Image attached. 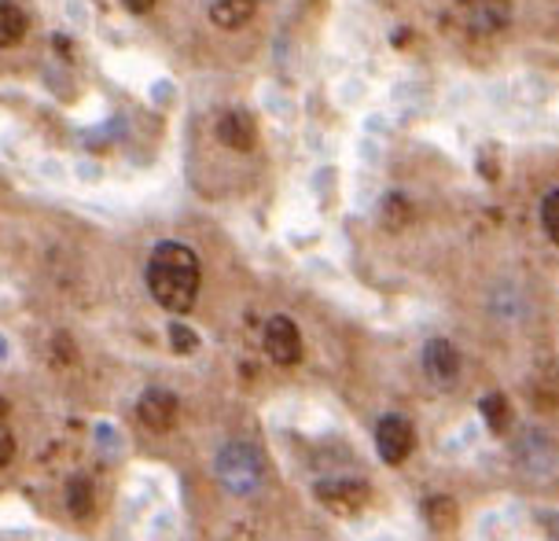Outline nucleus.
<instances>
[{
	"label": "nucleus",
	"instance_id": "7ed1b4c3",
	"mask_svg": "<svg viewBox=\"0 0 559 541\" xmlns=\"http://www.w3.org/2000/svg\"><path fill=\"white\" fill-rule=\"evenodd\" d=\"M317 501L328 508L332 516H357L365 513V505L372 501V490H368L365 479H321L317 483Z\"/></svg>",
	"mask_w": 559,
	"mask_h": 541
},
{
	"label": "nucleus",
	"instance_id": "9d476101",
	"mask_svg": "<svg viewBox=\"0 0 559 541\" xmlns=\"http://www.w3.org/2000/svg\"><path fill=\"white\" fill-rule=\"evenodd\" d=\"M258 0H214L210 4V19L222 30H239L243 23H251Z\"/></svg>",
	"mask_w": 559,
	"mask_h": 541
},
{
	"label": "nucleus",
	"instance_id": "aec40b11",
	"mask_svg": "<svg viewBox=\"0 0 559 541\" xmlns=\"http://www.w3.org/2000/svg\"><path fill=\"white\" fill-rule=\"evenodd\" d=\"M4 416H8V402L0 398V420H4Z\"/></svg>",
	"mask_w": 559,
	"mask_h": 541
},
{
	"label": "nucleus",
	"instance_id": "39448f33",
	"mask_svg": "<svg viewBox=\"0 0 559 541\" xmlns=\"http://www.w3.org/2000/svg\"><path fill=\"white\" fill-rule=\"evenodd\" d=\"M456 12L472 34H497L512 23V0H461Z\"/></svg>",
	"mask_w": 559,
	"mask_h": 541
},
{
	"label": "nucleus",
	"instance_id": "1a4fd4ad",
	"mask_svg": "<svg viewBox=\"0 0 559 541\" xmlns=\"http://www.w3.org/2000/svg\"><path fill=\"white\" fill-rule=\"evenodd\" d=\"M217 140L233 152H251L258 140V126L247 111H225L222 122H217Z\"/></svg>",
	"mask_w": 559,
	"mask_h": 541
},
{
	"label": "nucleus",
	"instance_id": "dca6fc26",
	"mask_svg": "<svg viewBox=\"0 0 559 541\" xmlns=\"http://www.w3.org/2000/svg\"><path fill=\"white\" fill-rule=\"evenodd\" d=\"M408 203H405V196H386V203H383V222H386V228H402L405 222H408Z\"/></svg>",
	"mask_w": 559,
	"mask_h": 541
},
{
	"label": "nucleus",
	"instance_id": "ddd939ff",
	"mask_svg": "<svg viewBox=\"0 0 559 541\" xmlns=\"http://www.w3.org/2000/svg\"><path fill=\"white\" fill-rule=\"evenodd\" d=\"M424 516H427V524H431L435 530H449L456 524V505H453V497H431L424 505Z\"/></svg>",
	"mask_w": 559,
	"mask_h": 541
},
{
	"label": "nucleus",
	"instance_id": "f8f14e48",
	"mask_svg": "<svg viewBox=\"0 0 559 541\" xmlns=\"http://www.w3.org/2000/svg\"><path fill=\"white\" fill-rule=\"evenodd\" d=\"M26 37V15L23 8L0 0V48H12Z\"/></svg>",
	"mask_w": 559,
	"mask_h": 541
},
{
	"label": "nucleus",
	"instance_id": "9b49d317",
	"mask_svg": "<svg viewBox=\"0 0 559 541\" xmlns=\"http://www.w3.org/2000/svg\"><path fill=\"white\" fill-rule=\"evenodd\" d=\"M483 420L489 424V431H493V435H504L508 427H512V420H515V413H512V402H508V398L501 395V390H493V395H486L483 398Z\"/></svg>",
	"mask_w": 559,
	"mask_h": 541
},
{
	"label": "nucleus",
	"instance_id": "f3484780",
	"mask_svg": "<svg viewBox=\"0 0 559 541\" xmlns=\"http://www.w3.org/2000/svg\"><path fill=\"white\" fill-rule=\"evenodd\" d=\"M169 343H174L177 354H195V350H199V336L188 325H169Z\"/></svg>",
	"mask_w": 559,
	"mask_h": 541
},
{
	"label": "nucleus",
	"instance_id": "2eb2a0df",
	"mask_svg": "<svg viewBox=\"0 0 559 541\" xmlns=\"http://www.w3.org/2000/svg\"><path fill=\"white\" fill-rule=\"evenodd\" d=\"M542 225H545V233L552 244H559V188H552V192L545 196V203H542Z\"/></svg>",
	"mask_w": 559,
	"mask_h": 541
},
{
	"label": "nucleus",
	"instance_id": "423d86ee",
	"mask_svg": "<svg viewBox=\"0 0 559 541\" xmlns=\"http://www.w3.org/2000/svg\"><path fill=\"white\" fill-rule=\"evenodd\" d=\"M265 354L276 365H295L302 357V332L292 317H269L265 325Z\"/></svg>",
	"mask_w": 559,
	"mask_h": 541
},
{
	"label": "nucleus",
	"instance_id": "a211bd4d",
	"mask_svg": "<svg viewBox=\"0 0 559 541\" xmlns=\"http://www.w3.org/2000/svg\"><path fill=\"white\" fill-rule=\"evenodd\" d=\"M12 457H15V435H12V427H4V420H0V468Z\"/></svg>",
	"mask_w": 559,
	"mask_h": 541
},
{
	"label": "nucleus",
	"instance_id": "0eeeda50",
	"mask_svg": "<svg viewBox=\"0 0 559 541\" xmlns=\"http://www.w3.org/2000/svg\"><path fill=\"white\" fill-rule=\"evenodd\" d=\"M177 413H181V405H177V395H169V390H163V387L144 390V395H140V402H136L140 424L152 427V431H169V427L177 424Z\"/></svg>",
	"mask_w": 559,
	"mask_h": 541
},
{
	"label": "nucleus",
	"instance_id": "f03ea898",
	"mask_svg": "<svg viewBox=\"0 0 559 541\" xmlns=\"http://www.w3.org/2000/svg\"><path fill=\"white\" fill-rule=\"evenodd\" d=\"M217 479H222V486L228 490V494H236V497L258 494V486L265 483L262 454H258L251 443L222 446V454H217Z\"/></svg>",
	"mask_w": 559,
	"mask_h": 541
},
{
	"label": "nucleus",
	"instance_id": "4468645a",
	"mask_svg": "<svg viewBox=\"0 0 559 541\" xmlns=\"http://www.w3.org/2000/svg\"><path fill=\"white\" fill-rule=\"evenodd\" d=\"M67 508L74 516H93V483L88 479H74V483L67 486Z\"/></svg>",
	"mask_w": 559,
	"mask_h": 541
},
{
	"label": "nucleus",
	"instance_id": "412c9836",
	"mask_svg": "<svg viewBox=\"0 0 559 541\" xmlns=\"http://www.w3.org/2000/svg\"><path fill=\"white\" fill-rule=\"evenodd\" d=\"M4 350H8V343H4V339H0V361H4Z\"/></svg>",
	"mask_w": 559,
	"mask_h": 541
},
{
	"label": "nucleus",
	"instance_id": "20e7f679",
	"mask_svg": "<svg viewBox=\"0 0 559 541\" xmlns=\"http://www.w3.org/2000/svg\"><path fill=\"white\" fill-rule=\"evenodd\" d=\"M416 446V431H413V420H405L402 413H386L383 420L376 424V449L386 464H405L408 454Z\"/></svg>",
	"mask_w": 559,
	"mask_h": 541
},
{
	"label": "nucleus",
	"instance_id": "6e6552de",
	"mask_svg": "<svg viewBox=\"0 0 559 541\" xmlns=\"http://www.w3.org/2000/svg\"><path fill=\"white\" fill-rule=\"evenodd\" d=\"M424 368L438 387H453L456 376H461V354H456V346L449 339L438 336L424 346Z\"/></svg>",
	"mask_w": 559,
	"mask_h": 541
},
{
	"label": "nucleus",
	"instance_id": "f257e3e1",
	"mask_svg": "<svg viewBox=\"0 0 559 541\" xmlns=\"http://www.w3.org/2000/svg\"><path fill=\"white\" fill-rule=\"evenodd\" d=\"M199 280H203V269H199V258L192 247L185 244H158L152 250V262H147V292L163 309L169 314H188L199 298Z\"/></svg>",
	"mask_w": 559,
	"mask_h": 541
},
{
	"label": "nucleus",
	"instance_id": "6ab92c4d",
	"mask_svg": "<svg viewBox=\"0 0 559 541\" xmlns=\"http://www.w3.org/2000/svg\"><path fill=\"white\" fill-rule=\"evenodd\" d=\"M122 4H126L133 15H144V12H152V8H155V0H122Z\"/></svg>",
	"mask_w": 559,
	"mask_h": 541
}]
</instances>
